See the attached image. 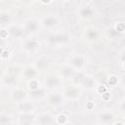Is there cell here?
I'll use <instances>...</instances> for the list:
<instances>
[{
	"label": "cell",
	"mask_w": 125,
	"mask_h": 125,
	"mask_svg": "<svg viewBox=\"0 0 125 125\" xmlns=\"http://www.w3.org/2000/svg\"><path fill=\"white\" fill-rule=\"evenodd\" d=\"M68 40V36L65 33H51L47 37V42L52 45H58L65 43Z\"/></svg>",
	"instance_id": "1"
},
{
	"label": "cell",
	"mask_w": 125,
	"mask_h": 125,
	"mask_svg": "<svg viewBox=\"0 0 125 125\" xmlns=\"http://www.w3.org/2000/svg\"><path fill=\"white\" fill-rule=\"evenodd\" d=\"M84 64V59L83 57H81L80 55H75L69 58L68 60V65L70 67H72L73 69H79L83 66Z\"/></svg>",
	"instance_id": "2"
},
{
	"label": "cell",
	"mask_w": 125,
	"mask_h": 125,
	"mask_svg": "<svg viewBox=\"0 0 125 125\" xmlns=\"http://www.w3.org/2000/svg\"><path fill=\"white\" fill-rule=\"evenodd\" d=\"M18 109L22 113H31L35 109V106L30 102L21 101V102H19L18 104Z\"/></svg>",
	"instance_id": "3"
},
{
	"label": "cell",
	"mask_w": 125,
	"mask_h": 125,
	"mask_svg": "<svg viewBox=\"0 0 125 125\" xmlns=\"http://www.w3.org/2000/svg\"><path fill=\"white\" fill-rule=\"evenodd\" d=\"M60 83H61V80L56 75H49V76H47L45 78V86H46V88H49V89L57 88V87H59Z\"/></svg>",
	"instance_id": "4"
},
{
	"label": "cell",
	"mask_w": 125,
	"mask_h": 125,
	"mask_svg": "<svg viewBox=\"0 0 125 125\" xmlns=\"http://www.w3.org/2000/svg\"><path fill=\"white\" fill-rule=\"evenodd\" d=\"M22 47H23V49H24L26 52H33V51L37 50V49L40 47V43H39L38 40H35V39H28V40L24 41Z\"/></svg>",
	"instance_id": "5"
},
{
	"label": "cell",
	"mask_w": 125,
	"mask_h": 125,
	"mask_svg": "<svg viewBox=\"0 0 125 125\" xmlns=\"http://www.w3.org/2000/svg\"><path fill=\"white\" fill-rule=\"evenodd\" d=\"M39 29V23L35 20H27L24 22V30L27 32H36Z\"/></svg>",
	"instance_id": "6"
},
{
	"label": "cell",
	"mask_w": 125,
	"mask_h": 125,
	"mask_svg": "<svg viewBox=\"0 0 125 125\" xmlns=\"http://www.w3.org/2000/svg\"><path fill=\"white\" fill-rule=\"evenodd\" d=\"M59 23V20L55 16H48L42 20V25L48 28L54 27Z\"/></svg>",
	"instance_id": "7"
},
{
	"label": "cell",
	"mask_w": 125,
	"mask_h": 125,
	"mask_svg": "<svg viewBox=\"0 0 125 125\" xmlns=\"http://www.w3.org/2000/svg\"><path fill=\"white\" fill-rule=\"evenodd\" d=\"M8 30H9V34L11 36H13L14 38H21L24 33L23 28H21L18 25H12L9 27Z\"/></svg>",
	"instance_id": "8"
},
{
	"label": "cell",
	"mask_w": 125,
	"mask_h": 125,
	"mask_svg": "<svg viewBox=\"0 0 125 125\" xmlns=\"http://www.w3.org/2000/svg\"><path fill=\"white\" fill-rule=\"evenodd\" d=\"M47 101L52 105H60L62 103V95H60L58 93H53L48 96Z\"/></svg>",
	"instance_id": "9"
},
{
	"label": "cell",
	"mask_w": 125,
	"mask_h": 125,
	"mask_svg": "<svg viewBox=\"0 0 125 125\" xmlns=\"http://www.w3.org/2000/svg\"><path fill=\"white\" fill-rule=\"evenodd\" d=\"M79 81H80V84L86 89H93L95 87V81L90 76H81Z\"/></svg>",
	"instance_id": "10"
},
{
	"label": "cell",
	"mask_w": 125,
	"mask_h": 125,
	"mask_svg": "<svg viewBox=\"0 0 125 125\" xmlns=\"http://www.w3.org/2000/svg\"><path fill=\"white\" fill-rule=\"evenodd\" d=\"M37 122L39 124L42 125H46V124H52L55 122V119H53V116L49 113H42L38 116L37 118Z\"/></svg>",
	"instance_id": "11"
},
{
	"label": "cell",
	"mask_w": 125,
	"mask_h": 125,
	"mask_svg": "<svg viewBox=\"0 0 125 125\" xmlns=\"http://www.w3.org/2000/svg\"><path fill=\"white\" fill-rule=\"evenodd\" d=\"M12 96H13V99H14L16 102L19 103V102L24 101V100L26 99V97H27V94H26V92H25L24 90H22V89H16V90L13 91Z\"/></svg>",
	"instance_id": "12"
},
{
	"label": "cell",
	"mask_w": 125,
	"mask_h": 125,
	"mask_svg": "<svg viewBox=\"0 0 125 125\" xmlns=\"http://www.w3.org/2000/svg\"><path fill=\"white\" fill-rule=\"evenodd\" d=\"M112 119H113L112 113L107 112V111L102 112V113H100V114L98 115V120H99V122H101V123H109V122H111Z\"/></svg>",
	"instance_id": "13"
},
{
	"label": "cell",
	"mask_w": 125,
	"mask_h": 125,
	"mask_svg": "<svg viewBox=\"0 0 125 125\" xmlns=\"http://www.w3.org/2000/svg\"><path fill=\"white\" fill-rule=\"evenodd\" d=\"M66 95L70 99H77L80 96V92L78 88L73 87V86H68L66 89Z\"/></svg>",
	"instance_id": "14"
},
{
	"label": "cell",
	"mask_w": 125,
	"mask_h": 125,
	"mask_svg": "<svg viewBox=\"0 0 125 125\" xmlns=\"http://www.w3.org/2000/svg\"><path fill=\"white\" fill-rule=\"evenodd\" d=\"M45 95H46V90L42 89V88H38L36 90L30 91V97L34 100H39V99L43 98Z\"/></svg>",
	"instance_id": "15"
},
{
	"label": "cell",
	"mask_w": 125,
	"mask_h": 125,
	"mask_svg": "<svg viewBox=\"0 0 125 125\" xmlns=\"http://www.w3.org/2000/svg\"><path fill=\"white\" fill-rule=\"evenodd\" d=\"M35 65H36V67L38 69H44L49 65V60L47 58H45V57H42V58H40V59H38L36 61Z\"/></svg>",
	"instance_id": "16"
},
{
	"label": "cell",
	"mask_w": 125,
	"mask_h": 125,
	"mask_svg": "<svg viewBox=\"0 0 125 125\" xmlns=\"http://www.w3.org/2000/svg\"><path fill=\"white\" fill-rule=\"evenodd\" d=\"M93 15H94V11L90 7H84L80 10V16L84 19H90L93 17Z\"/></svg>",
	"instance_id": "17"
},
{
	"label": "cell",
	"mask_w": 125,
	"mask_h": 125,
	"mask_svg": "<svg viewBox=\"0 0 125 125\" xmlns=\"http://www.w3.org/2000/svg\"><path fill=\"white\" fill-rule=\"evenodd\" d=\"M34 116L31 113H23L20 117V123L21 124H30L33 120Z\"/></svg>",
	"instance_id": "18"
},
{
	"label": "cell",
	"mask_w": 125,
	"mask_h": 125,
	"mask_svg": "<svg viewBox=\"0 0 125 125\" xmlns=\"http://www.w3.org/2000/svg\"><path fill=\"white\" fill-rule=\"evenodd\" d=\"M37 75V70L36 68L34 67H31V66H28L24 69V76L29 78V79H32V78H35V76Z\"/></svg>",
	"instance_id": "19"
},
{
	"label": "cell",
	"mask_w": 125,
	"mask_h": 125,
	"mask_svg": "<svg viewBox=\"0 0 125 125\" xmlns=\"http://www.w3.org/2000/svg\"><path fill=\"white\" fill-rule=\"evenodd\" d=\"M62 75L64 77V78H70L74 75V71H73V68L70 67L69 65L68 66H64L62 68Z\"/></svg>",
	"instance_id": "20"
},
{
	"label": "cell",
	"mask_w": 125,
	"mask_h": 125,
	"mask_svg": "<svg viewBox=\"0 0 125 125\" xmlns=\"http://www.w3.org/2000/svg\"><path fill=\"white\" fill-rule=\"evenodd\" d=\"M12 21V18L7 13H1L0 14V24H8Z\"/></svg>",
	"instance_id": "21"
},
{
	"label": "cell",
	"mask_w": 125,
	"mask_h": 125,
	"mask_svg": "<svg viewBox=\"0 0 125 125\" xmlns=\"http://www.w3.org/2000/svg\"><path fill=\"white\" fill-rule=\"evenodd\" d=\"M38 88H40V87H39V82H38V80L35 79V78L30 79V81L28 82V89H29L30 91H32V90H36V89H38Z\"/></svg>",
	"instance_id": "22"
},
{
	"label": "cell",
	"mask_w": 125,
	"mask_h": 125,
	"mask_svg": "<svg viewBox=\"0 0 125 125\" xmlns=\"http://www.w3.org/2000/svg\"><path fill=\"white\" fill-rule=\"evenodd\" d=\"M55 122L59 123V124H65L67 122V116L64 114H59L55 120Z\"/></svg>",
	"instance_id": "23"
},
{
	"label": "cell",
	"mask_w": 125,
	"mask_h": 125,
	"mask_svg": "<svg viewBox=\"0 0 125 125\" xmlns=\"http://www.w3.org/2000/svg\"><path fill=\"white\" fill-rule=\"evenodd\" d=\"M87 37L90 40H95L98 37V33H97V31L95 29H89L87 31Z\"/></svg>",
	"instance_id": "24"
},
{
	"label": "cell",
	"mask_w": 125,
	"mask_h": 125,
	"mask_svg": "<svg viewBox=\"0 0 125 125\" xmlns=\"http://www.w3.org/2000/svg\"><path fill=\"white\" fill-rule=\"evenodd\" d=\"M12 120H11V117L8 116V115H0V124H8V123H11Z\"/></svg>",
	"instance_id": "25"
},
{
	"label": "cell",
	"mask_w": 125,
	"mask_h": 125,
	"mask_svg": "<svg viewBox=\"0 0 125 125\" xmlns=\"http://www.w3.org/2000/svg\"><path fill=\"white\" fill-rule=\"evenodd\" d=\"M4 83L6 85H13L16 83V78L13 76H6L4 78Z\"/></svg>",
	"instance_id": "26"
},
{
	"label": "cell",
	"mask_w": 125,
	"mask_h": 125,
	"mask_svg": "<svg viewBox=\"0 0 125 125\" xmlns=\"http://www.w3.org/2000/svg\"><path fill=\"white\" fill-rule=\"evenodd\" d=\"M114 30L117 31L119 34H120V33H123V31H124V23H123V22H118V23L116 24Z\"/></svg>",
	"instance_id": "27"
},
{
	"label": "cell",
	"mask_w": 125,
	"mask_h": 125,
	"mask_svg": "<svg viewBox=\"0 0 125 125\" xmlns=\"http://www.w3.org/2000/svg\"><path fill=\"white\" fill-rule=\"evenodd\" d=\"M117 77L116 76H114V75H112V76H110L109 77V79H108V81H107V83H108V85L109 86H114V85H116L117 84Z\"/></svg>",
	"instance_id": "28"
},
{
	"label": "cell",
	"mask_w": 125,
	"mask_h": 125,
	"mask_svg": "<svg viewBox=\"0 0 125 125\" xmlns=\"http://www.w3.org/2000/svg\"><path fill=\"white\" fill-rule=\"evenodd\" d=\"M8 36H9V30H8V29L3 28V29L0 30V38H1V39L5 40Z\"/></svg>",
	"instance_id": "29"
},
{
	"label": "cell",
	"mask_w": 125,
	"mask_h": 125,
	"mask_svg": "<svg viewBox=\"0 0 125 125\" xmlns=\"http://www.w3.org/2000/svg\"><path fill=\"white\" fill-rule=\"evenodd\" d=\"M0 56H1V58H2L3 60H6V59H8V57H9V52L4 49V51L2 52V54H1Z\"/></svg>",
	"instance_id": "30"
},
{
	"label": "cell",
	"mask_w": 125,
	"mask_h": 125,
	"mask_svg": "<svg viewBox=\"0 0 125 125\" xmlns=\"http://www.w3.org/2000/svg\"><path fill=\"white\" fill-rule=\"evenodd\" d=\"M97 90H98V92H99L100 94H103V93H104V92L106 91V87H105V86H103V85H102V86H99Z\"/></svg>",
	"instance_id": "31"
},
{
	"label": "cell",
	"mask_w": 125,
	"mask_h": 125,
	"mask_svg": "<svg viewBox=\"0 0 125 125\" xmlns=\"http://www.w3.org/2000/svg\"><path fill=\"white\" fill-rule=\"evenodd\" d=\"M102 96H103V99H104V101H107V100L109 99V93H107L106 91H105L104 93H103Z\"/></svg>",
	"instance_id": "32"
},
{
	"label": "cell",
	"mask_w": 125,
	"mask_h": 125,
	"mask_svg": "<svg viewBox=\"0 0 125 125\" xmlns=\"http://www.w3.org/2000/svg\"><path fill=\"white\" fill-rule=\"evenodd\" d=\"M86 107H87L88 109H93V108H94V103H92V102H88L87 104H86Z\"/></svg>",
	"instance_id": "33"
},
{
	"label": "cell",
	"mask_w": 125,
	"mask_h": 125,
	"mask_svg": "<svg viewBox=\"0 0 125 125\" xmlns=\"http://www.w3.org/2000/svg\"><path fill=\"white\" fill-rule=\"evenodd\" d=\"M39 1H40L42 4H45V5H46V4H49L52 0H39Z\"/></svg>",
	"instance_id": "34"
},
{
	"label": "cell",
	"mask_w": 125,
	"mask_h": 125,
	"mask_svg": "<svg viewBox=\"0 0 125 125\" xmlns=\"http://www.w3.org/2000/svg\"><path fill=\"white\" fill-rule=\"evenodd\" d=\"M3 41H4V40L0 38V47H3Z\"/></svg>",
	"instance_id": "35"
},
{
	"label": "cell",
	"mask_w": 125,
	"mask_h": 125,
	"mask_svg": "<svg viewBox=\"0 0 125 125\" xmlns=\"http://www.w3.org/2000/svg\"><path fill=\"white\" fill-rule=\"evenodd\" d=\"M4 51V47H0V55L2 54V52Z\"/></svg>",
	"instance_id": "36"
},
{
	"label": "cell",
	"mask_w": 125,
	"mask_h": 125,
	"mask_svg": "<svg viewBox=\"0 0 125 125\" xmlns=\"http://www.w3.org/2000/svg\"><path fill=\"white\" fill-rule=\"evenodd\" d=\"M24 2H30V1H32V0H23Z\"/></svg>",
	"instance_id": "37"
}]
</instances>
